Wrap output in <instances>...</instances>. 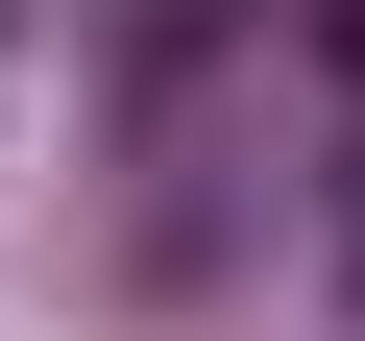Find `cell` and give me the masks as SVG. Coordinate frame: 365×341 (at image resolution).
Returning <instances> with one entry per match:
<instances>
[{
  "instance_id": "6da1fadb",
  "label": "cell",
  "mask_w": 365,
  "mask_h": 341,
  "mask_svg": "<svg viewBox=\"0 0 365 341\" xmlns=\"http://www.w3.org/2000/svg\"><path fill=\"white\" fill-rule=\"evenodd\" d=\"M341 73H365V0H341Z\"/></svg>"
}]
</instances>
